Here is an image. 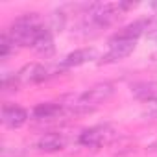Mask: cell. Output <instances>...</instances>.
<instances>
[{"instance_id":"obj_1","label":"cell","mask_w":157,"mask_h":157,"mask_svg":"<svg viewBox=\"0 0 157 157\" xmlns=\"http://www.w3.org/2000/svg\"><path fill=\"white\" fill-rule=\"evenodd\" d=\"M115 93V85L113 83H98L91 89H87L85 93L78 94L76 102H74V111H91L94 107H98L100 104H104L105 100H109Z\"/></svg>"},{"instance_id":"obj_2","label":"cell","mask_w":157,"mask_h":157,"mask_svg":"<svg viewBox=\"0 0 157 157\" xmlns=\"http://www.w3.org/2000/svg\"><path fill=\"white\" fill-rule=\"evenodd\" d=\"M113 128L109 124H100V126H93L89 129H85L82 135H80V144L85 146V148H98L102 146L104 142H107L111 137H113Z\"/></svg>"},{"instance_id":"obj_3","label":"cell","mask_w":157,"mask_h":157,"mask_svg":"<svg viewBox=\"0 0 157 157\" xmlns=\"http://www.w3.org/2000/svg\"><path fill=\"white\" fill-rule=\"evenodd\" d=\"M137 41H120V39H111L109 41V52L100 59V63H115L124 57H128L135 50Z\"/></svg>"},{"instance_id":"obj_4","label":"cell","mask_w":157,"mask_h":157,"mask_svg":"<svg viewBox=\"0 0 157 157\" xmlns=\"http://www.w3.org/2000/svg\"><path fill=\"white\" fill-rule=\"evenodd\" d=\"M28 120V111L21 105H4L2 107V122L6 128L17 129L24 126Z\"/></svg>"},{"instance_id":"obj_5","label":"cell","mask_w":157,"mask_h":157,"mask_svg":"<svg viewBox=\"0 0 157 157\" xmlns=\"http://www.w3.org/2000/svg\"><path fill=\"white\" fill-rule=\"evenodd\" d=\"M44 78H48V68L39 63H32V65H26L22 70H19L15 80L17 83H39Z\"/></svg>"},{"instance_id":"obj_6","label":"cell","mask_w":157,"mask_h":157,"mask_svg":"<svg viewBox=\"0 0 157 157\" xmlns=\"http://www.w3.org/2000/svg\"><path fill=\"white\" fill-rule=\"evenodd\" d=\"M94 57H96V50H94V48H80V50L68 54V56L59 63V67H61V68L80 67V65H83V63H87V61H91V59H94Z\"/></svg>"},{"instance_id":"obj_7","label":"cell","mask_w":157,"mask_h":157,"mask_svg":"<svg viewBox=\"0 0 157 157\" xmlns=\"http://www.w3.org/2000/svg\"><path fill=\"white\" fill-rule=\"evenodd\" d=\"M32 48L43 56V57H50L54 52H56V44H54V37H52V32L48 28H43V32L37 35L35 43L32 44Z\"/></svg>"},{"instance_id":"obj_8","label":"cell","mask_w":157,"mask_h":157,"mask_svg":"<svg viewBox=\"0 0 157 157\" xmlns=\"http://www.w3.org/2000/svg\"><path fill=\"white\" fill-rule=\"evenodd\" d=\"M67 144V139L61 133H46L37 140V148L41 151H57L63 150Z\"/></svg>"},{"instance_id":"obj_9","label":"cell","mask_w":157,"mask_h":157,"mask_svg":"<svg viewBox=\"0 0 157 157\" xmlns=\"http://www.w3.org/2000/svg\"><path fill=\"white\" fill-rule=\"evenodd\" d=\"M131 93L135 98L144 100V102H153L157 100V82H142L131 87Z\"/></svg>"},{"instance_id":"obj_10","label":"cell","mask_w":157,"mask_h":157,"mask_svg":"<svg viewBox=\"0 0 157 157\" xmlns=\"http://www.w3.org/2000/svg\"><path fill=\"white\" fill-rule=\"evenodd\" d=\"M61 111H63V107L59 104L46 102V104H39L33 109V117L39 120H48V118H56L57 115H61Z\"/></svg>"},{"instance_id":"obj_11","label":"cell","mask_w":157,"mask_h":157,"mask_svg":"<svg viewBox=\"0 0 157 157\" xmlns=\"http://www.w3.org/2000/svg\"><path fill=\"white\" fill-rule=\"evenodd\" d=\"M13 50H15V43H13V41L10 39V35L4 32V33H2V39H0V57L6 59Z\"/></svg>"},{"instance_id":"obj_12","label":"cell","mask_w":157,"mask_h":157,"mask_svg":"<svg viewBox=\"0 0 157 157\" xmlns=\"http://www.w3.org/2000/svg\"><path fill=\"white\" fill-rule=\"evenodd\" d=\"M144 115H146V117H151V118H157V100L148 102V105H146V109H144Z\"/></svg>"},{"instance_id":"obj_13","label":"cell","mask_w":157,"mask_h":157,"mask_svg":"<svg viewBox=\"0 0 157 157\" xmlns=\"http://www.w3.org/2000/svg\"><path fill=\"white\" fill-rule=\"evenodd\" d=\"M148 148H150V150H151V151H155V150H157V140H155V142H151V144H150V146H148Z\"/></svg>"},{"instance_id":"obj_14","label":"cell","mask_w":157,"mask_h":157,"mask_svg":"<svg viewBox=\"0 0 157 157\" xmlns=\"http://www.w3.org/2000/svg\"><path fill=\"white\" fill-rule=\"evenodd\" d=\"M151 59H153V61H157V54H153V56H151Z\"/></svg>"}]
</instances>
